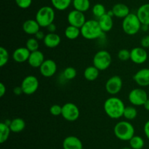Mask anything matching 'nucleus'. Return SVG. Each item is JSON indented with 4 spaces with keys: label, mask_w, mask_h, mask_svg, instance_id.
<instances>
[{
    "label": "nucleus",
    "mask_w": 149,
    "mask_h": 149,
    "mask_svg": "<svg viewBox=\"0 0 149 149\" xmlns=\"http://www.w3.org/2000/svg\"><path fill=\"white\" fill-rule=\"evenodd\" d=\"M103 108L105 112L109 118L112 119H119L123 116L125 105L122 99L113 96L105 101Z\"/></svg>",
    "instance_id": "f257e3e1"
},
{
    "label": "nucleus",
    "mask_w": 149,
    "mask_h": 149,
    "mask_svg": "<svg viewBox=\"0 0 149 149\" xmlns=\"http://www.w3.org/2000/svg\"><path fill=\"white\" fill-rule=\"evenodd\" d=\"M81 35L87 39H95L103 36L104 32L102 31L97 20H87L81 26Z\"/></svg>",
    "instance_id": "f03ea898"
},
{
    "label": "nucleus",
    "mask_w": 149,
    "mask_h": 149,
    "mask_svg": "<svg viewBox=\"0 0 149 149\" xmlns=\"http://www.w3.org/2000/svg\"><path fill=\"white\" fill-rule=\"evenodd\" d=\"M113 133L119 140L122 141H130L135 135V128L129 121H122L116 123L113 128Z\"/></svg>",
    "instance_id": "7ed1b4c3"
},
{
    "label": "nucleus",
    "mask_w": 149,
    "mask_h": 149,
    "mask_svg": "<svg viewBox=\"0 0 149 149\" xmlns=\"http://www.w3.org/2000/svg\"><path fill=\"white\" fill-rule=\"evenodd\" d=\"M55 18V13L53 7L50 6H44L39 8L36 12V19L41 27L47 28L52 23Z\"/></svg>",
    "instance_id": "20e7f679"
},
{
    "label": "nucleus",
    "mask_w": 149,
    "mask_h": 149,
    "mask_svg": "<svg viewBox=\"0 0 149 149\" xmlns=\"http://www.w3.org/2000/svg\"><path fill=\"white\" fill-rule=\"evenodd\" d=\"M141 26L142 23L135 13H130L122 21V29L124 32L130 36L138 33V32L141 30Z\"/></svg>",
    "instance_id": "39448f33"
},
{
    "label": "nucleus",
    "mask_w": 149,
    "mask_h": 149,
    "mask_svg": "<svg viewBox=\"0 0 149 149\" xmlns=\"http://www.w3.org/2000/svg\"><path fill=\"white\" fill-rule=\"evenodd\" d=\"M111 55L106 50L99 51L93 57V65L100 71H103L109 68L111 64Z\"/></svg>",
    "instance_id": "423d86ee"
},
{
    "label": "nucleus",
    "mask_w": 149,
    "mask_h": 149,
    "mask_svg": "<svg viewBox=\"0 0 149 149\" xmlns=\"http://www.w3.org/2000/svg\"><path fill=\"white\" fill-rule=\"evenodd\" d=\"M148 99L146 91L141 88L132 89L128 95V99L133 106H143Z\"/></svg>",
    "instance_id": "0eeeda50"
},
{
    "label": "nucleus",
    "mask_w": 149,
    "mask_h": 149,
    "mask_svg": "<svg viewBox=\"0 0 149 149\" xmlns=\"http://www.w3.org/2000/svg\"><path fill=\"white\" fill-rule=\"evenodd\" d=\"M39 86V82L37 77L32 74L26 76L21 82L22 89L23 93L26 95H31L37 91Z\"/></svg>",
    "instance_id": "6e6552de"
},
{
    "label": "nucleus",
    "mask_w": 149,
    "mask_h": 149,
    "mask_svg": "<svg viewBox=\"0 0 149 149\" xmlns=\"http://www.w3.org/2000/svg\"><path fill=\"white\" fill-rule=\"evenodd\" d=\"M62 117L66 121L73 122L77 121L80 115L78 107L72 102H67L62 106Z\"/></svg>",
    "instance_id": "1a4fd4ad"
},
{
    "label": "nucleus",
    "mask_w": 149,
    "mask_h": 149,
    "mask_svg": "<svg viewBox=\"0 0 149 149\" xmlns=\"http://www.w3.org/2000/svg\"><path fill=\"white\" fill-rule=\"evenodd\" d=\"M123 82L122 78L118 75H114L108 79L106 83V90L109 94L114 96L122 90Z\"/></svg>",
    "instance_id": "9d476101"
},
{
    "label": "nucleus",
    "mask_w": 149,
    "mask_h": 149,
    "mask_svg": "<svg viewBox=\"0 0 149 149\" xmlns=\"http://www.w3.org/2000/svg\"><path fill=\"white\" fill-rule=\"evenodd\" d=\"M67 20L69 25L76 26L81 29V26L84 24L87 20L84 15V13L78 10H71L67 16Z\"/></svg>",
    "instance_id": "9b49d317"
},
{
    "label": "nucleus",
    "mask_w": 149,
    "mask_h": 149,
    "mask_svg": "<svg viewBox=\"0 0 149 149\" xmlns=\"http://www.w3.org/2000/svg\"><path fill=\"white\" fill-rule=\"evenodd\" d=\"M148 56V53L143 47H135L130 51V60L136 64L145 63Z\"/></svg>",
    "instance_id": "f8f14e48"
},
{
    "label": "nucleus",
    "mask_w": 149,
    "mask_h": 149,
    "mask_svg": "<svg viewBox=\"0 0 149 149\" xmlns=\"http://www.w3.org/2000/svg\"><path fill=\"white\" fill-rule=\"evenodd\" d=\"M56 62L52 59L45 60L41 67H39V72L41 74L45 77H51L56 73L57 72Z\"/></svg>",
    "instance_id": "ddd939ff"
},
{
    "label": "nucleus",
    "mask_w": 149,
    "mask_h": 149,
    "mask_svg": "<svg viewBox=\"0 0 149 149\" xmlns=\"http://www.w3.org/2000/svg\"><path fill=\"white\" fill-rule=\"evenodd\" d=\"M135 83L140 86L146 87L149 86V68H143L138 70L133 76Z\"/></svg>",
    "instance_id": "4468645a"
},
{
    "label": "nucleus",
    "mask_w": 149,
    "mask_h": 149,
    "mask_svg": "<svg viewBox=\"0 0 149 149\" xmlns=\"http://www.w3.org/2000/svg\"><path fill=\"white\" fill-rule=\"evenodd\" d=\"M45 60L44 53L42 51L38 50V51L31 52L29 60H28V63L31 67L39 68L42 64V63L45 61Z\"/></svg>",
    "instance_id": "2eb2a0df"
},
{
    "label": "nucleus",
    "mask_w": 149,
    "mask_h": 149,
    "mask_svg": "<svg viewBox=\"0 0 149 149\" xmlns=\"http://www.w3.org/2000/svg\"><path fill=\"white\" fill-rule=\"evenodd\" d=\"M63 149H83L82 142L76 136H68L63 142Z\"/></svg>",
    "instance_id": "dca6fc26"
},
{
    "label": "nucleus",
    "mask_w": 149,
    "mask_h": 149,
    "mask_svg": "<svg viewBox=\"0 0 149 149\" xmlns=\"http://www.w3.org/2000/svg\"><path fill=\"white\" fill-rule=\"evenodd\" d=\"M31 52L26 47H20L13 51V58L15 62L23 63L28 61Z\"/></svg>",
    "instance_id": "f3484780"
},
{
    "label": "nucleus",
    "mask_w": 149,
    "mask_h": 149,
    "mask_svg": "<svg viewBox=\"0 0 149 149\" xmlns=\"http://www.w3.org/2000/svg\"><path fill=\"white\" fill-rule=\"evenodd\" d=\"M40 25L36 19H28L23 23V30L29 35H35L40 30Z\"/></svg>",
    "instance_id": "a211bd4d"
},
{
    "label": "nucleus",
    "mask_w": 149,
    "mask_h": 149,
    "mask_svg": "<svg viewBox=\"0 0 149 149\" xmlns=\"http://www.w3.org/2000/svg\"><path fill=\"white\" fill-rule=\"evenodd\" d=\"M61 38L56 33H48L45 35L43 42L44 45L49 48H55L60 45Z\"/></svg>",
    "instance_id": "6ab92c4d"
},
{
    "label": "nucleus",
    "mask_w": 149,
    "mask_h": 149,
    "mask_svg": "<svg viewBox=\"0 0 149 149\" xmlns=\"http://www.w3.org/2000/svg\"><path fill=\"white\" fill-rule=\"evenodd\" d=\"M136 15L142 24L149 26V3L140 6L137 10Z\"/></svg>",
    "instance_id": "aec40b11"
},
{
    "label": "nucleus",
    "mask_w": 149,
    "mask_h": 149,
    "mask_svg": "<svg viewBox=\"0 0 149 149\" xmlns=\"http://www.w3.org/2000/svg\"><path fill=\"white\" fill-rule=\"evenodd\" d=\"M111 10L113 11L115 17L119 18L124 19L130 13L128 6L125 4H122V3H118V4H115Z\"/></svg>",
    "instance_id": "412c9836"
},
{
    "label": "nucleus",
    "mask_w": 149,
    "mask_h": 149,
    "mask_svg": "<svg viewBox=\"0 0 149 149\" xmlns=\"http://www.w3.org/2000/svg\"><path fill=\"white\" fill-rule=\"evenodd\" d=\"M99 25H100V28H101L102 31L103 32H110L112 29L113 26V17L109 15L106 13L104 15L100 17L97 20Z\"/></svg>",
    "instance_id": "4be33fe9"
},
{
    "label": "nucleus",
    "mask_w": 149,
    "mask_h": 149,
    "mask_svg": "<svg viewBox=\"0 0 149 149\" xmlns=\"http://www.w3.org/2000/svg\"><path fill=\"white\" fill-rule=\"evenodd\" d=\"M26 127V122L21 118H15L11 120L10 128L12 132L19 133L23 131Z\"/></svg>",
    "instance_id": "5701e85b"
},
{
    "label": "nucleus",
    "mask_w": 149,
    "mask_h": 149,
    "mask_svg": "<svg viewBox=\"0 0 149 149\" xmlns=\"http://www.w3.org/2000/svg\"><path fill=\"white\" fill-rule=\"evenodd\" d=\"M100 70L96 68L94 65L89 66L84 70V77L88 81H94L98 77Z\"/></svg>",
    "instance_id": "b1692460"
},
{
    "label": "nucleus",
    "mask_w": 149,
    "mask_h": 149,
    "mask_svg": "<svg viewBox=\"0 0 149 149\" xmlns=\"http://www.w3.org/2000/svg\"><path fill=\"white\" fill-rule=\"evenodd\" d=\"M64 34H65V36L67 39L74 40V39L78 38L79 35L81 34V29L78 27L69 25L65 28Z\"/></svg>",
    "instance_id": "393cba45"
},
{
    "label": "nucleus",
    "mask_w": 149,
    "mask_h": 149,
    "mask_svg": "<svg viewBox=\"0 0 149 149\" xmlns=\"http://www.w3.org/2000/svg\"><path fill=\"white\" fill-rule=\"evenodd\" d=\"M73 7L74 10L85 13L90 8V0H73Z\"/></svg>",
    "instance_id": "a878e982"
},
{
    "label": "nucleus",
    "mask_w": 149,
    "mask_h": 149,
    "mask_svg": "<svg viewBox=\"0 0 149 149\" xmlns=\"http://www.w3.org/2000/svg\"><path fill=\"white\" fill-rule=\"evenodd\" d=\"M73 0H51L53 8L59 11H63L68 9Z\"/></svg>",
    "instance_id": "bb28decb"
},
{
    "label": "nucleus",
    "mask_w": 149,
    "mask_h": 149,
    "mask_svg": "<svg viewBox=\"0 0 149 149\" xmlns=\"http://www.w3.org/2000/svg\"><path fill=\"white\" fill-rule=\"evenodd\" d=\"M10 132L11 130L10 126L6 124L4 122H1L0 124V143H5L10 137Z\"/></svg>",
    "instance_id": "cd10ccee"
},
{
    "label": "nucleus",
    "mask_w": 149,
    "mask_h": 149,
    "mask_svg": "<svg viewBox=\"0 0 149 149\" xmlns=\"http://www.w3.org/2000/svg\"><path fill=\"white\" fill-rule=\"evenodd\" d=\"M129 142L130 145L132 149H142L145 145L143 139L138 135H134Z\"/></svg>",
    "instance_id": "c85d7f7f"
},
{
    "label": "nucleus",
    "mask_w": 149,
    "mask_h": 149,
    "mask_svg": "<svg viewBox=\"0 0 149 149\" xmlns=\"http://www.w3.org/2000/svg\"><path fill=\"white\" fill-rule=\"evenodd\" d=\"M138 115V110L134 106H127L125 107V111H124L123 117H125L128 121L134 120Z\"/></svg>",
    "instance_id": "c756f323"
},
{
    "label": "nucleus",
    "mask_w": 149,
    "mask_h": 149,
    "mask_svg": "<svg viewBox=\"0 0 149 149\" xmlns=\"http://www.w3.org/2000/svg\"><path fill=\"white\" fill-rule=\"evenodd\" d=\"M93 14L97 18H100V17H102L103 15H104L105 14H106V7L103 4H100V3H97L95 4L93 7Z\"/></svg>",
    "instance_id": "7c9ffc66"
},
{
    "label": "nucleus",
    "mask_w": 149,
    "mask_h": 149,
    "mask_svg": "<svg viewBox=\"0 0 149 149\" xmlns=\"http://www.w3.org/2000/svg\"><path fill=\"white\" fill-rule=\"evenodd\" d=\"M26 47L29 50L30 52L38 51L39 47V40H37L35 37L29 38L27 41H26Z\"/></svg>",
    "instance_id": "2f4dec72"
},
{
    "label": "nucleus",
    "mask_w": 149,
    "mask_h": 149,
    "mask_svg": "<svg viewBox=\"0 0 149 149\" xmlns=\"http://www.w3.org/2000/svg\"><path fill=\"white\" fill-rule=\"evenodd\" d=\"M10 58V54L8 51L4 47L0 48V67H3L7 64Z\"/></svg>",
    "instance_id": "473e14b6"
},
{
    "label": "nucleus",
    "mask_w": 149,
    "mask_h": 149,
    "mask_svg": "<svg viewBox=\"0 0 149 149\" xmlns=\"http://www.w3.org/2000/svg\"><path fill=\"white\" fill-rule=\"evenodd\" d=\"M77 70L73 67H66L63 71V77L67 80H71L74 79L77 76Z\"/></svg>",
    "instance_id": "72a5a7b5"
},
{
    "label": "nucleus",
    "mask_w": 149,
    "mask_h": 149,
    "mask_svg": "<svg viewBox=\"0 0 149 149\" xmlns=\"http://www.w3.org/2000/svg\"><path fill=\"white\" fill-rule=\"evenodd\" d=\"M118 58L122 61L130 59V51H128L127 49H121L118 52Z\"/></svg>",
    "instance_id": "f704fd0d"
},
{
    "label": "nucleus",
    "mask_w": 149,
    "mask_h": 149,
    "mask_svg": "<svg viewBox=\"0 0 149 149\" xmlns=\"http://www.w3.org/2000/svg\"><path fill=\"white\" fill-rule=\"evenodd\" d=\"M49 112L54 116H58L62 115V106L59 105H53L49 108Z\"/></svg>",
    "instance_id": "c9c22d12"
},
{
    "label": "nucleus",
    "mask_w": 149,
    "mask_h": 149,
    "mask_svg": "<svg viewBox=\"0 0 149 149\" xmlns=\"http://www.w3.org/2000/svg\"><path fill=\"white\" fill-rule=\"evenodd\" d=\"M17 7L21 9H27L31 7L32 4V0H15Z\"/></svg>",
    "instance_id": "e433bc0d"
},
{
    "label": "nucleus",
    "mask_w": 149,
    "mask_h": 149,
    "mask_svg": "<svg viewBox=\"0 0 149 149\" xmlns=\"http://www.w3.org/2000/svg\"><path fill=\"white\" fill-rule=\"evenodd\" d=\"M141 47H143L145 49L149 48V34L143 37L141 40Z\"/></svg>",
    "instance_id": "4c0bfd02"
},
{
    "label": "nucleus",
    "mask_w": 149,
    "mask_h": 149,
    "mask_svg": "<svg viewBox=\"0 0 149 149\" xmlns=\"http://www.w3.org/2000/svg\"><path fill=\"white\" fill-rule=\"evenodd\" d=\"M45 35L46 34L44 33V32L39 30V32H38L37 33L34 35V36H35V38H36L37 40H44V39H45Z\"/></svg>",
    "instance_id": "58836bf2"
},
{
    "label": "nucleus",
    "mask_w": 149,
    "mask_h": 149,
    "mask_svg": "<svg viewBox=\"0 0 149 149\" xmlns=\"http://www.w3.org/2000/svg\"><path fill=\"white\" fill-rule=\"evenodd\" d=\"M143 131L146 136V137L149 140V120L147 121L145 123V124H144Z\"/></svg>",
    "instance_id": "ea45409f"
},
{
    "label": "nucleus",
    "mask_w": 149,
    "mask_h": 149,
    "mask_svg": "<svg viewBox=\"0 0 149 149\" xmlns=\"http://www.w3.org/2000/svg\"><path fill=\"white\" fill-rule=\"evenodd\" d=\"M47 28V30L48 32H49V33H55V32H56V25L54 23H51V24L49 25Z\"/></svg>",
    "instance_id": "a19ab883"
},
{
    "label": "nucleus",
    "mask_w": 149,
    "mask_h": 149,
    "mask_svg": "<svg viewBox=\"0 0 149 149\" xmlns=\"http://www.w3.org/2000/svg\"><path fill=\"white\" fill-rule=\"evenodd\" d=\"M13 93H14V94L17 95V96H19V95L22 94V93H23V91L21 86H16V87H15L14 89H13Z\"/></svg>",
    "instance_id": "79ce46f5"
},
{
    "label": "nucleus",
    "mask_w": 149,
    "mask_h": 149,
    "mask_svg": "<svg viewBox=\"0 0 149 149\" xmlns=\"http://www.w3.org/2000/svg\"><path fill=\"white\" fill-rule=\"evenodd\" d=\"M6 86L3 83H0V97H3L6 93Z\"/></svg>",
    "instance_id": "37998d69"
},
{
    "label": "nucleus",
    "mask_w": 149,
    "mask_h": 149,
    "mask_svg": "<svg viewBox=\"0 0 149 149\" xmlns=\"http://www.w3.org/2000/svg\"><path fill=\"white\" fill-rule=\"evenodd\" d=\"M141 30H143V32H148L149 26L148 25L142 24V26H141Z\"/></svg>",
    "instance_id": "c03bdc74"
},
{
    "label": "nucleus",
    "mask_w": 149,
    "mask_h": 149,
    "mask_svg": "<svg viewBox=\"0 0 149 149\" xmlns=\"http://www.w3.org/2000/svg\"><path fill=\"white\" fill-rule=\"evenodd\" d=\"M143 107L147 111H149V99H147L146 102L145 104L143 105Z\"/></svg>",
    "instance_id": "a18cd8bd"
},
{
    "label": "nucleus",
    "mask_w": 149,
    "mask_h": 149,
    "mask_svg": "<svg viewBox=\"0 0 149 149\" xmlns=\"http://www.w3.org/2000/svg\"><path fill=\"white\" fill-rule=\"evenodd\" d=\"M122 149H132V148L131 147H125V148H122Z\"/></svg>",
    "instance_id": "49530a36"
},
{
    "label": "nucleus",
    "mask_w": 149,
    "mask_h": 149,
    "mask_svg": "<svg viewBox=\"0 0 149 149\" xmlns=\"http://www.w3.org/2000/svg\"><path fill=\"white\" fill-rule=\"evenodd\" d=\"M148 34H149V30H148Z\"/></svg>",
    "instance_id": "de8ad7c7"
}]
</instances>
